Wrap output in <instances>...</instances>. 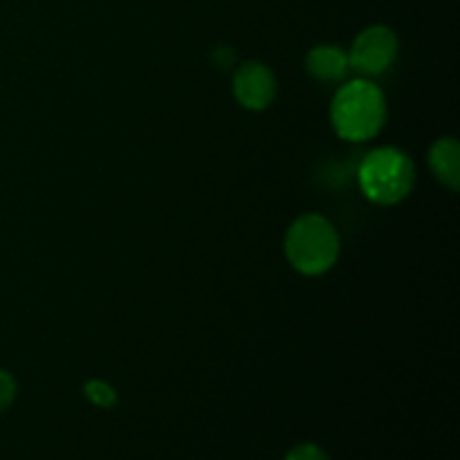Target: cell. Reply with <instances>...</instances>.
<instances>
[{
  "mask_svg": "<svg viewBox=\"0 0 460 460\" xmlns=\"http://www.w3.org/2000/svg\"><path fill=\"white\" fill-rule=\"evenodd\" d=\"M84 394L94 407H102V409H111L117 404V391L112 389L108 382L103 380H88L84 385Z\"/></svg>",
  "mask_w": 460,
  "mask_h": 460,
  "instance_id": "cell-8",
  "label": "cell"
},
{
  "mask_svg": "<svg viewBox=\"0 0 460 460\" xmlns=\"http://www.w3.org/2000/svg\"><path fill=\"white\" fill-rule=\"evenodd\" d=\"M283 460H331V458H328V454L323 452L319 445L301 443V445H295Z\"/></svg>",
  "mask_w": 460,
  "mask_h": 460,
  "instance_id": "cell-10",
  "label": "cell"
},
{
  "mask_svg": "<svg viewBox=\"0 0 460 460\" xmlns=\"http://www.w3.org/2000/svg\"><path fill=\"white\" fill-rule=\"evenodd\" d=\"M358 182L373 205H400L413 191L416 164L402 148L377 146L359 162Z\"/></svg>",
  "mask_w": 460,
  "mask_h": 460,
  "instance_id": "cell-3",
  "label": "cell"
},
{
  "mask_svg": "<svg viewBox=\"0 0 460 460\" xmlns=\"http://www.w3.org/2000/svg\"><path fill=\"white\" fill-rule=\"evenodd\" d=\"M400 52V40L395 31L386 25H368L355 36L349 49L350 70L364 79H376L394 67Z\"/></svg>",
  "mask_w": 460,
  "mask_h": 460,
  "instance_id": "cell-4",
  "label": "cell"
},
{
  "mask_svg": "<svg viewBox=\"0 0 460 460\" xmlns=\"http://www.w3.org/2000/svg\"><path fill=\"white\" fill-rule=\"evenodd\" d=\"M305 70L314 81L322 84H340L344 76L350 72L349 52L340 45L322 43L314 45L308 54H305Z\"/></svg>",
  "mask_w": 460,
  "mask_h": 460,
  "instance_id": "cell-6",
  "label": "cell"
},
{
  "mask_svg": "<svg viewBox=\"0 0 460 460\" xmlns=\"http://www.w3.org/2000/svg\"><path fill=\"white\" fill-rule=\"evenodd\" d=\"M232 90L236 102L247 111H268L279 94V81L263 61H245L234 70Z\"/></svg>",
  "mask_w": 460,
  "mask_h": 460,
  "instance_id": "cell-5",
  "label": "cell"
},
{
  "mask_svg": "<svg viewBox=\"0 0 460 460\" xmlns=\"http://www.w3.org/2000/svg\"><path fill=\"white\" fill-rule=\"evenodd\" d=\"M283 250L296 272L304 277H322L340 261L341 238L326 216L304 214L288 227Z\"/></svg>",
  "mask_w": 460,
  "mask_h": 460,
  "instance_id": "cell-2",
  "label": "cell"
},
{
  "mask_svg": "<svg viewBox=\"0 0 460 460\" xmlns=\"http://www.w3.org/2000/svg\"><path fill=\"white\" fill-rule=\"evenodd\" d=\"M18 394V385H16V377L12 376L9 371H3L0 368V413L7 411L9 407L13 404Z\"/></svg>",
  "mask_w": 460,
  "mask_h": 460,
  "instance_id": "cell-9",
  "label": "cell"
},
{
  "mask_svg": "<svg viewBox=\"0 0 460 460\" xmlns=\"http://www.w3.org/2000/svg\"><path fill=\"white\" fill-rule=\"evenodd\" d=\"M389 117L385 90L371 79L358 76L337 88L331 103L335 133L346 142H367L382 133Z\"/></svg>",
  "mask_w": 460,
  "mask_h": 460,
  "instance_id": "cell-1",
  "label": "cell"
},
{
  "mask_svg": "<svg viewBox=\"0 0 460 460\" xmlns=\"http://www.w3.org/2000/svg\"><path fill=\"white\" fill-rule=\"evenodd\" d=\"M429 171L434 173V178L438 180L443 187H447L449 191H458L460 189V144L452 135H445L438 137L429 146Z\"/></svg>",
  "mask_w": 460,
  "mask_h": 460,
  "instance_id": "cell-7",
  "label": "cell"
}]
</instances>
